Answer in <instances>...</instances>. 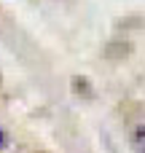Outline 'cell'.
Instances as JSON below:
<instances>
[{"instance_id": "obj_1", "label": "cell", "mask_w": 145, "mask_h": 153, "mask_svg": "<svg viewBox=\"0 0 145 153\" xmlns=\"http://www.w3.org/2000/svg\"><path fill=\"white\" fill-rule=\"evenodd\" d=\"M8 145V134H5V129H0V151Z\"/></svg>"}]
</instances>
